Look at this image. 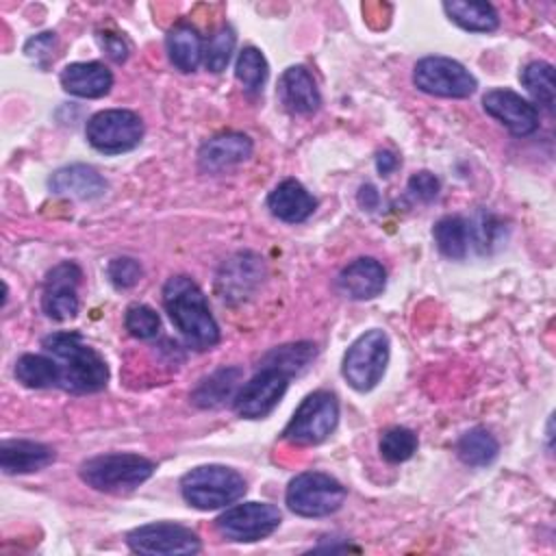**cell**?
Returning a JSON list of instances; mask_svg holds the SVG:
<instances>
[{
    "instance_id": "cell-39",
    "label": "cell",
    "mask_w": 556,
    "mask_h": 556,
    "mask_svg": "<svg viewBox=\"0 0 556 556\" xmlns=\"http://www.w3.org/2000/svg\"><path fill=\"white\" fill-rule=\"evenodd\" d=\"M397 156L391 150H380L376 154V169L380 172V176H389L395 167H397Z\"/></svg>"
},
{
    "instance_id": "cell-36",
    "label": "cell",
    "mask_w": 556,
    "mask_h": 556,
    "mask_svg": "<svg viewBox=\"0 0 556 556\" xmlns=\"http://www.w3.org/2000/svg\"><path fill=\"white\" fill-rule=\"evenodd\" d=\"M439 189H441L439 178L428 169H421V172H417L408 178L410 195L421 200V202H432L439 195Z\"/></svg>"
},
{
    "instance_id": "cell-20",
    "label": "cell",
    "mask_w": 556,
    "mask_h": 556,
    "mask_svg": "<svg viewBox=\"0 0 556 556\" xmlns=\"http://www.w3.org/2000/svg\"><path fill=\"white\" fill-rule=\"evenodd\" d=\"M61 85L76 98H102L113 87V74L100 61L70 63L61 72Z\"/></svg>"
},
{
    "instance_id": "cell-17",
    "label": "cell",
    "mask_w": 556,
    "mask_h": 556,
    "mask_svg": "<svg viewBox=\"0 0 556 556\" xmlns=\"http://www.w3.org/2000/svg\"><path fill=\"white\" fill-rule=\"evenodd\" d=\"M387 271L371 256H361L345 265L337 276V289L352 300H371L384 291Z\"/></svg>"
},
{
    "instance_id": "cell-32",
    "label": "cell",
    "mask_w": 556,
    "mask_h": 556,
    "mask_svg": "<svg viewBox=\"0 0 556 556\" xmlns=\"http://www.w3.org/2000/svg\"><path fill=\"white\" fill-rule=\"evenodd\" d=\"M235 76L245 91H258L267 78V61L263 52L254 46L243 48L235 63Z\"/></svg>"
},
{
    "instance_id": "cell-23",
    "label": "cell",
    "mask_w": 556,
    "mask_h": 556,
    "mask_svg": "<svg viewBox=\"0 0 556 556\" xmlns=\"http://www.w3.org/2000/svg\"><path fill=\"white\" fill-rule=\"evenodd\" d=\"M241 378V367H219L211 376L200 380V384L191 393V402L198 408H217L226 404V400H232L237 395Z\"/></svg>"
},
{
    "instance_id": "cell-27",
    "label": "cell",
    "mask_w": 556,
    "mask_h": 556,
    "mask_svg": "<svg viewBox=\"0 0 556 556\" xmlns=\"http://www.w3.org/2000/svg\"><path fill=\"white\" fill-rule=\"evenodd\" d=\"M432 235H434V243L443 256H447L452 261H460L467 256L471 228H469L467 219H463L460 215L441 217L434 224Z\"/></svg>"
},
{
    "instance_id": "cell-11",
    "label": "cell",
    "mask_w": 556,
    "mask_h": 556,
    "mask_svg": "<svg viewBox=\"0 0 556 556\" xmlns=\"http://www.w3.org/2000/svg\"><path fill=\"white\" fill-rule=\"evenodd\" d=\"M126 543L143 556H180L200 552V539L193 530L180 523H148L128 532Z\"/></svg>"
},
{
    "instance_id": "cell-26",
    "label": "cell",
    "mask_w": 556,
    "mask_h": 556,
    "mask_svg": "<svg viewBox=\"0 0 556 556\" xmlns=\"http://www.w3.org/2000/svg\"><path fill=\"white\" fill-rule=\"evenodd\" d=\"M15 380L28 389H48L61 384V367L50 354H22L15 361Z\"/></svg>"
},
{
    "instance_id": "cell-2",
    "label": "cell",
    "mask_w": 556,
    "mask_h": 556,
    "mask_svg": "<svg viewBox=\"0 0 556 556\" xmlns=\"http://www.w3.org/2000/svg\"><path fill=\"white\" fill-rule=\"evenodd\" d=\"M61 367V389L72 393H96L109 382L106 361L83 339L80 332H52L41 341Z\"/></svg>"
},
{
    "instance_id": "cell-8",
    "label": "cell",
    "mask_w": 556,
    "mask_h": 556,
    "mask_svg": "<svg viewBox=\"0 0 556 556\" xmlns=\"http://www.w3.org/2000/svg\"><path fill=\"white\" fill-rule=\"evenodd\" d=\"M85 137L91 148L104 154H122L143 139V122L128 109H104L89 117Z\"/></svg>"
},
{
    "instance_id": "cell-3",
    "label": "cell",
    "mask_w": 556,
    "mask_h": 556,
    "mask_svg": "<svg viewBox=\"0 0 556 556\" xmlns=\"http://www.w3.org/2000/svg\"><path fill=\"white\" fill-rule=\"evenodd\" d=\"M154 473V463L132 452H111L87 458L80 465V480L104 493H128Z\"/></svg>"
},
{
    "instance_id": "cell-7",
    "label": "cell",
    "mask_w": 556,
    "mask_h": 556,
    "mask_svg": "<svg viewBox=\"0 0 556 556\" xmlns=\"http://www.w3.org/2000/svg\"><path fill=\"white\" fill-rule=\"evenodd\" d=\"M339 421V402L330 391H313L295 408L282 437L293 445H317L326 441Z\"/></svg>"
},
{
    "instance_id": "cell-4",
    "label": "cell",
    "mask_w": 556,
    "mask_h": 556,
    "mask_svg": "<svg viewBox=\"0 0 556 556\" xmlns=\"http://www.w3.org/2000/svg\"><path fill=\"white\" fill-rule=\"evenodd\" d=\"M185 502L198 510H215L235 504L245 493V480L226 465H200L180 480Z\"/></svg>"
},
{
    "instance_id": "cell-33",
    "label": "cell",
    "mask_w": 556,
    "mask_h": 556,
    "mask_svg": "<svg viewBox=\"0 0 556 556\" xmlns=\"http://www.w3.org/2000/svg\"><path fill=\"white\" fill-rule=\"evenodd\" d=\"M124 326L135 339H154L161 330V319L148 304H132L124 315Z\"/></svg>"
},
{
    "instance_id": "cell-15",
    "label": "cell",
    "mask_w": 556,
    "mask_h": 556,
    "mask_svg": "<svg viewBox=\"0 0 556 556\" xmlns=\"http://www.w3.org/2000/svg\"><path fill=\"white\" fill-rule=\"evenodd\" d=\"M263 280V258L254 252H237L217 274V293L226 302H241L254 293Z\"/></svg>"
},
{
    "instance_id": "cell-18",
    "label": "cell",
    "mask_w": 556,
    "mask_h": 556,
    "mask_svg": "<svg viewBox=\"0 0 556 556\" xmlns=\"http://www.w3.org/2000/svg\"><path fill=\"white\" fill-rule=\"evenodd\" d=\"M252 154V139L243 132H222L202 143L198 163L204 172H222L243 163Z\"/></svg>"
},
{
    "instance_id": "cell-29",
    "label": "cell",
    "mask_w": 556,
    "mask_h": 556,
    "mask_svg": "<svg viewBox=\"0 0 556 556\" xmlns=\"http://www.w3.org/2000/svg\"><path fill=\"white\" fill-rule=\"evenodd\" d=\"M317 348L308 341H300V343H289V345H280L269 350L263 361L261 367H274L285 371L289 378L300 374L302 369L308 367V363L315 358Z\"/></svg>"
},
{
    "instance_id": "cell-13",
    "label": "cell",
    "mask_w": 556,
    "mask_h": 556,
    "mask_svg": "<svg viewBox=\"0 0 556 556\" xmlns=\"http://www.w3.org/2000/svg\"><path fill=\"white\" fill-rule=\"evenodd\" d=\"M83 271L76 263L65 261L52 267L43 280L41 308L50 319L65 321L78 313V295L76 289L80 285Z\"/></svg>"
},
{
    "instance_id": "cell-30",
    "label": "cell",
    "mask_w": 556,
    "mask_h": 556,
    "mask_svg": "<svg viewBox=\"0 0 556 556\" xmlns=\"http://www.w3.org/2000/svg\"><path fill=\"white\" fill-rule=\"evenodd\" d=\"M521 85L526 91L534 98L536 104L552 109L556 100V87H554V67L547 61H532L521 70Z\"/></svg>"
},
{
    "instance_id": "cell-1",
    "label": "cell",
    "mask_w": 556,
    "mask_h": 556,
    "mask_svg": "<svg viewBox=\"0 0 556 556\" xmlns=\"http://www.w3.org/2000/svg\"><path fill=\"white\" fill-rule=\"evenodd\" d=\"M163 306L191 348L211 350L219 343V326L211 315L206 295L193 278L185 274L167 278L163 285Z\"/></svg>"
},
{
    "instance_id": "cell-35",
    "label": "cell",
    "mask_w": 556,
    "mask_h": 556,
    "mask_svg": "<svg viewBox=\"0 0 556 556\" xmlns=\"http://www.w3.org/2000/svg\"><path fill=\"white\" fill-rule=\"evenodd\" d=\"M106 276L113 282V287L130 289V287H135L141 280L143 269H141V263L137 258H132V256H117V258H113L109 263Z\"/></svg>"
},
{
    "instance_id": "cell-10",
    "label": "cell",
    "mask_w": 556,
    "mask_h": 556,
    "mask_svg": "<svg viewBox=\"0 0 556 556\" xmlns=\"http://www.w3.org/2000/svg\"><path fill=\"white\" fill-rule=\"evenodd\" d=\"M282 521L280 510L267 502H245L230 506L217 519V532L237 543H254L269 536Z\"/></svg>"
},
{
    "instance_id": "cell-31",
    "label": "cell",
    "mask_w": 556,
    "mask_h": 556,
    "mask_svg": "<svg viewBox=\"0 0 556 556\" xmlns=\"http://www.w3.org/2000/svg\"><path fill=\"white\" fill-rule=\"evenodd\" d=\"M417 434L410 428L395 426L382 432L378 450L387 463H404L417 452Z\"/></svg>"
},
{
    "instance_id": "cell-21",
    "label": "cell",
    "mask_w": 556,
    "mask_h": 556,
    "mask_svg": "<svg viewBox=\"0 0 556 556\" xmlns=\"http://www.w3.org/2000/svg\"><path fill=\"white\" fill-rule=\"evenodd\" d=\"M54 456V450L39 441L7 439L0 443V469L9 476L39 471L48 467Z\"/></svg>"
},
{
    "instance_id": "cell-16",
    "label": "cell",
    "mask_w": 556,
    "mask_h": 556,
    "mask_svg": "<svg viewBox=\"0 0 556 556\" xmlns=\"http://www.w3.org/2000/svg\"><path fill=\"white\" fill-rule=\"evenodd\" d=\"M276 93L280 104L293 115H311L321 104L317 83L302 65H291L280 74Z\"/></svg>"
},
{
    "instance_id": "cell-24",
    "label": "cell",
    "mask_w": 556,
    "mask_h": 556,
    "mask_svg": "<svg viewBox=\"0 0 556 556\" xmlns=\"http://www.w3.org/2000/svg\"><path fill=\"white\" fill-rule=\"evenodd\" d=\"M165 48L172 65L180 72H195L204 56L202 37L198 35L195 28L187 24H178L167 33Z\"/></svg>"
},
{
    "instance_id": "cell-22",
    "label": "cell",
    "mask_w": 556,
    "mask_h": 556,
    "mask_svg": "<svg viewBox=\"0 0 556 556\" xmlns=\"http://www.w3.org/2000/svg\"><path fill=\"white\" fill-rule=\"evenodd\" d=\"M48 187L56 195H70V198H78V200H93V198H100L106 191V180L91 165L74 163V165H65V167L56 169L50 176Z\"/></svg>"
},
{
    "instance_id": "cell-19",
    "label": "cell",
    "mask_w": 556,
    "mask_h": 556,
    "mask_svg": "<svg viewBox=\"0 0 556 556\" xmlns=\"http://www.w3.org/2000/svg\"><path fill=\"white\" fill-rule=\"evenodd\" d=\"M317 200L295 178H285L267 195V208L274 217L287 224H300L313 215Z\"/></svg>"
},
{
    "instance_id": "cell-40",
    "label": "cell",
    "mask_w": 556,
    "mask_h": 556,
    "mask_svg": "<svg viewBox=\"0 0 556 556\" xmlns=\"http://www.w3.org/2000/svg\"><path fill=\"white\" fill-rule=\"evenodd\" d=\"M356 200H358V204H361L363 208H367V211H374V208H378L380 195H378V191H376V187H374V185H363V187L358 189V195H356Z\"/></svg>"
},
{
    "instance_id": "cell-5",
    "label": "cell",
    "mask_w": 556,
    "mask_h": 556,
    "mask_svg": "<svg viewBox=\"0 0 556 556\" xmlns=\"http://www.w3.org/2000/svg\"><path fill=\"white\" fill-rule=\"evenodd\" d=\"M345 495L348 491L337 478L321 471H304L289 482L285 502L300 517H326L341 508Z\"/></svg>"
},
{
    "instance_id": "cell-38",
    "label": "cell",
    "mask_w": 556,
    "mask_h": 556,
    "mask_svg": "<svg viewBox=\"0 0 556 556\" xmlns=\"http://www.w3.org/2000/svg\"><path fill=\"white\" fill-rule=\"evenodd\" d=\"M100 43H102V48L106 50V54H109L113 61H117V63H122V61L128 56V48H126L124 39L117 37V35H111V33H106L104 37L100 35Z\"/></svg>"
},
{
    "instance_id": "cell-12",
    "label": "cell",
    "mask_w": 556,
    "mask_h": 556,
    "mask_svg": "<svg viewBox=\"0 0 556 556\" xmlns=\"http://www.w3.org/2000/svg\"><path fill=\"white\" fill-rule=\"evenodd\" d=\"M289 387V376L274 367H261L248 382H243L232 397V408L243 419L267 417L282 400Z\"/></svg>"
},
{
    "instance_id": "cell-6",
    "label": "cell",
    "mask_w": 556,
    "mask_h": 556,
    "mask_svg": "<svg viewBox=\"0 0 556 556\" xmlns=\"http://www.w3.org/2000/svg\"><path fill=\"white\" fill-rule=\"evenodd\" d=\"M389 363V337L374 328L361 334L345 352L341 363V374L345 382L365 393L371 391L384 376Z\"/></svg>"
},
{
    "instance_id": "cell-37",
    "label": "cell",
    "mask_w": 556,
    "mask_h": 556,
    "mask_svg": "<svg viewBox=\"0 0 556 556\" xmlns=\"http://www.w3.org/2000/svg\"><path fill=\"white\" fill-rule=\"evenodd\" d=\"M54 41H56V35L54 33H41V35H35L26 41L24 46V52L35 59L37 63H46V59L52 54V48H54Z\"/></svg>"
},
{
    "instance_id": "cell-28",
    "label": "cell",
    "mask_w": 556,
    "mask_h": 556,
    "mask_svg": "<svg viewBox=\"0 0 556 556\" xmlns=\"http://www.w3.org/2000/svg\"><path fill=\"white\" fill-rule=\"evenodd\" d=\"M456 454L469 467H486L497 458L500 443L489 430L471 428L458 439Z\"/></svg>"
},
{
    "instance_id": "cell-9",
    "label": "cell",
    "mask_w": 556,
    "mask_h": 556,
    "mask_svg": "<svg viewBox=\"0 0 556 556\" xmlns=\"http://www.w3.org/2000/svg\"><path fill=\"white\" fill-rule=\"evenodd\" d=\"M413 83L419 91L439 98H467L476 91L473 74L450 56H424L413 67Z\"/></svg>"
},
{
    "instance_id": "cell-25",
    "label": "cell",
    "mask_w": 556,
    "mask_h": 556,
    "mask_svg": "<svg viewBox=\"0 0 556 556\" xmlns=\"http://www.w3.org/2000/svg\"><path fill=\"white\" fill-rule=\"evenodd\" d=\"M443 11L454 24H458L469 33H491L500 26V15L495 7L489 2L452 0V2H443Z\"/></svg>"
},
{
    "instance_id": "cell-14",
    "label": "cell",
    "mask_w": 556,
    "mask_h": 556,
    "mask_svg": "<svg viewBox=\"0 0 556 556\" xmlns=\"http://www.w3.org/2000/svg\"><path fill=\"white\" fill-rule=\"evenodd\" d=\"M484 111L504 124L515 137L532 135L539 128V111L532 102L510 89H491L482 96Z\"/></svg>"
},
{
    "instance_id": "cell-34",
    "label": "cell",
    "mask_w": 556,
    "mask_h": 556,
    "mask_svg": "<svg viewBox=\"0 0 556 556\" xmlns=\"http://www.w3.org/2000/svg\"><path fill=\"white\" fill-rule=\"evenodd\" d=\"M235 30L230 26H222L208 41L206 50H204V63L211 72H222L226 70L230 54L235 50Z\"/></svg>"
}]
</instances>
